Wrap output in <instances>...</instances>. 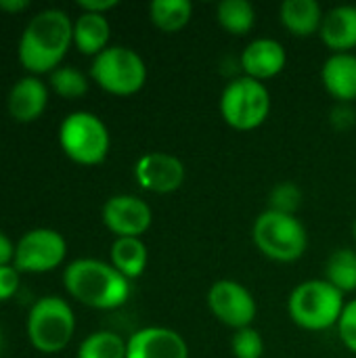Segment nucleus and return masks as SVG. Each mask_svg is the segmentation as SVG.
Instances as JSON below:
<instances>
[{
  "label": "nucleus",
  "instance_id": "a878e982",
  "mask_svg": "<svg viewBox=\"0 0 356 358\" xmlns=\"http://www.w3.org/2000/svg\"><path fill=\"white\" fill-rule=\"evenodd\" d=\"M300 208H302V191L296 182H279L271 189L266 210L296 216Z\"/></svg>",
  "mask_w": 356,
  "mask_h": 358
},
{
  "label": "nucleus",
  "instance_id": "7c9ffc66",
  "mask_svg": "<svg viewBox=\"0 0 356 358\" xmlns=\"http://www.w3.org/2000/svg\"><path fill=\"white\" fill-rule=\"evenodd\" d=\"M118 0H78V8L82 13H97V15H105L107 10L115 8Z\"/></svg>",
  "mask_w": 356,
  "mask_h": 358
},
{
  "label": "nucleus",
  "instance_id": "4468645a",
  "mask_svg": "<svg viewBox=\"0 0 356 358\" xmlns=\"http://www.w3.org/2000/svg\"><path fill=\"white\" fill-rule=\"evenodd\" d=\"M287 65V52L283 44L275 38H256L252 40L241 57H239V67L243 69V76L266 82L275 76H279Z\"/></svg>",
  "mask_w": 356,
  "mask_h": 358
},
{
  "label": "nucleus",
  "instance_id": "7ed1b4c3",
  "mask_svg": "<svg viewBox=\"0 0 356 358\" xmlns=\"http://www.w3.org/2000/svg\"><path fill=\"white\" fill-rule=\"evenodd\" d=\"M344 306V294L325 279L302 281L294 287L287 300L292 321L306 331H327L338 327Z\"/></svg>",
  "mask_w": 356,
  "mask_h": 358
},
{
  "label": "nucleus",
  "instance_id": "6e6552de",
  "mask_svg": "<svg viewBox=\"0 0 356 358\" xmlns=\"http://www.w3.org/2000/svg\"><path fill=\"white\" fill-rule=\"evenodd\" d=\"M218 107L222 120L231 128L250 132L266 122L271 113V92L264 82L252 80L248 76L233 78L225 86Z\"/></svg>",
  "mask_w": 356,
  "mask_h": 358
},
{
  "label": "nucleus",
  "instance_id": "4be33fe9",
  "mask_svg": "<svg viewBox=\"0 0 356 358\" xmlns=\"http://www.w3.org/2000/svg\"><path fill=\"white\" fill-rule=\"evenodd\" d=\"M216 19L231 36H245L256 23V8L248 0H222L216 6Z\"/></svg>",
  "mask_w": 356,
  "mask_h": 358
},
{
  "label": "nucleus",
  "instance_id": "aec40b11",
  "mask_svg": "<svg viewBox=\"0 0 356 358\" xmlns=\"http://www.w3.org/2000/svg\"><path fill=\"white\" fill-rule=\"evenodd\" d=\"M111 264L115 271H120L128 281L138 279L149 262L147 245L141 241V237H118L111 243Z\"/></svg>",
  "mask_w": 356,
  "mask_h": 358
},
{
  "label": "nucleus",
  "instance_id": "a211bd4d",
  "mask_svg": "<svg viewBox=\"0 0 356 358\" xmlns=\"http://www.w3.org/2000/svg\"><path fill=\"white\" fill-rule=\"evenodd\" d=\"M323 17L325 13L317 0H285L279 6L281 25L298 38L319 34Z\"/></svg>",
  "mask_w": 356,
  "mask_h": 358
},
{
  "label": "nucleus",
  "instance_id": "393cba45",
  "mask_svg": "<svg viewBox=\"0 0 356 358\" xmlns=\"http://www.w3.org/2000/svg\"><path fill=\"white\" fill-rule=\"evenodd\" d=\"M48 86L63 99H80L88 92V78L71 65H61L50 71Z\"/></svg>",
  "mask_w": 356,
  "mask_h": 358
},
{
  "label": "nucleus",
  "instance_id": "39448f33",
  "mask_svg": "<svg viewBox=\"0 0 356 358\" xmlns=\"http://www.w3.org/2000/svg\"><path fill=\"white\" fill-rule=\"evenodd\" d=\"M63 153L80 166H99L107 159L111 136L105 122L92 111H71L59 126Z\"/></svg>",
  "mask_w": 356,
  "mask_h": 358
},
{
  "label": "nucleus",
  "instance_id": "72a5a7b5",
  "mask_svg": "<svg viewBox=\"0 0 356 358\" xmlns=\"http://www.w3.org/2000/svg\"><path fill=\"white\" fill-rule=\"evenodd\" d=\"M353 235H355V239H356V218H355V222H353Z\"/></svg>",
  "mask_w": 356,
  "mask_h": 358
},
{
  "label": "nucleus",
  "instance_id": "1a4fd4ad",
  "mask_svg": "<svg viewBox=\"0 0 356 358\" xmlns=\"http://www.w3.org/2000/svg\"><path fill=\"white\" fill-rule=\"evenodd\" d=\"M67 256V241L55 229H31L21 235L15 243V262L13 266L19 273H50L63 264Z\"/></svg>",
  "mask_w": 356,
  "mask_h": 358
},
{
  "label": "nucleus",
  "instance_id": "f3484780",
  "mask_svg": "<svg viewBox=\"0 0 356 358\" xmlns=\"http://www.w3.org/2000/svg\"><path fill=\"white\" fill-rule=\"evenodd\" d=\"M323 44L334 52H350L356 48V6L340 4L325 13L321 31Z\"/></svg>",
  "mask_w": 356,
  "mask_h": 358
},
{
  "label": "nucleus",
  "instance_id": "dca6fc26",
  "mask_svg": "<svg viewBox=\"0 0 356 358\" xmlns=\"http://www.w3.org/2000/svg\"><path fill=\"white\" fill-rule=\"evenodd\" d=\"M321 82L338 103H353L356 99V55L334 52L327 57L321 67Z\"/></svg>",
  "mask_w": 356,
  "mask_h": 358
},
{
  "label": "nucleus",
  "instance_id": "f257e3e1",
  "mask_svg": "<svg viewBox=\"0 0 356 358\" xmlns=\"http://www.w3.org/2000/svg\"><path fill=\"white\" fill-rule=\"evenodd\" d=\"M73 44V21L61 8H44L36 13L19 38V63L31 76L50 73L61 67L69 46Z\"/></svg>",
  "mask_w": 356,
  "mask_h": 358
},
{
  "label": "nucleus",
  "instance_id": "2f4dec72",
  "mask_svg": "<svg viewBox=\"0 0 356 358\" xmlns=\"http://www.w3.org/2000/svg\"><path fill=\"white\" fill-rule=\"evenodd\" d=\"M15 262V243L6 233L0 231V266H8Z\"/></svg>",
  "mask_w": 356,
  "mask_h": 358
},
{
  "label": "nucleus",
  "instance_id": "6ab92c4d",
  "mask_svg": "<svg viewBox=\"0 0 356 358\" xmlns=\"http://www.w3.org/2000/svg\"><path fill=\"white\" fill-rule=\"evenodd\" d=\"M111 25L105 15L97 13H80L73 21V46L88 57L101 55L109 46Z\"/></svg>",
  "mask_w": 356,
  "mask_h": 358
},
{
  "label": "nucleus",
  "instance_id": "2eb2a0df",
  "mask_svg": "<svg viewBox=\"0 0 356 358\" xmlns=\"http://www.w3.org/2000/svg\"><path fill=\"white\" fill-rule=\"evenodd\" d=\"M48 105V84H44L38 76L19 78L6 96V109L13 120L21 124L36 122Z\"/></svg>",
  "mask_w": 356,
  "mask_h": 358
},
{
  "label": "nucleus",
  "instance_id": "5701e85b",
  "mask_svg": "<svg viewBox=\"0 0 356 358\" xmlns=\"http://www.w3.org/2000/svg\"><path fill=\"white\" fill-rule=\"evenodd\" d=\"M325 281L342 294L356 289V252L350 248L336 250L325 264Z\"/></svg>",
  "mask_w": 356,
  "mask_h": 358
},
{
  "label": "nucleus",
  "instance_id": "473e14b6",
  "mask_svg": "<svg viewBox=\"0 0 356 358\" xmlns=\"http://www.w3.org/2000/svg\"><path fill=\"white\" fill-rule=\"evenodd\" d=\"M29 8V0H0V10L17 15L21 10Z\"/></svg>",
  "mask_w": 356,
  "mask_h": 358
},
{
  "label": "nucleus",
  "instance_id": "f03ea898",
  "mask_svg": "<svg viewBox=\"0 0 356 358\" xmlns=\"http://www.w3.org/2000/svg\"><path fill=\"white\" fill-rule=\"evenodd\" d=\"M63 285L67 294L97 310H113L128 302L130 281L113 268L111 262L97 258H78L63 271Z\"/></svg>",
  "mask_w": 356,
  "mask_h": 358
},
{
  "label": "nucleus",
  "instance_id": "20e7f679",
  "mask_svg": "<svg viewBox=\"0 0 356 358\" xmlns=\"http://www.w3.org/2000/svg\"><path fill=\"white\" fill-rule=\"evenodd\" d=\"M25 329L38 352L57 355L69 346L76 334V315L63 298L44 296L29 308Z\"/></svg>",
  "mask_w": 356,
  "mask_h": 358
},
{
  "label": "nucleus",
  "instance_id": "9d476101",
  "mask_svg": "<svg viewBox=\"0 0 356 358\" xmlns=\"http://www.w3.org/2000/svg\"><path fill=\"white\" fill-rule=\"evenodd\" d=\"M208 306L210 313L227 327L239 331L252 327L258 306L252 292L233 279H220L212 283L208 292Z\"/></svg>",
  "mask_w": 356,
  "mask_h": 358
},
{
  "label": "nucleus",
  "instance_id": "bb28decb",
  "mask_svg": "<svg viewBox=\"0 0 356 358\" xmlns=\"http://www.w3.org/2000/svg\"><path fill=\"white\" fill-rule=\"evenodd\" d=\"M231 352L235 358H262L264 355V340L260 331L254 327H245L235 331L231 340Z\"/></svg>",
  "mask_w": 356,
  "mask_h": 358
},
{
  "label": "nucleus",
  "instance_id": "cd10ccee",
  "mask_svg": "<svg viewBox=\"0 0 356 358\" xmlns=\"http://www.w3.org/2000/svg\"><path fill=\"white\" fill-rule=\"evenodd\" d=\"M338 336L342 344L356 355V300L344 306V313L338 321Z\"/></svg>",
  "mask_w": 356,
  "mask_h": 358
},
{
  "label": "nucleus",
  "instance_id": "423d86ee",
  "mask_svg": "<svg viewBox=\"0 0 356 358\" xmlns=\"http://www.w3.org/2000/svg\"><path fill=\"white\" fill-rule=\"evenodd\" d=\"M256 248L275 262H296L308 248V235L304 224L290 214L264 210L252 229Z\"/></svg>",
  "mask_w": 356,
  "mask_h": 358
},
{
  "label": "nucleus",
  "instance_id": "b1692460",
  "mask_svg": "<svg viewBox=\"0 0 356 358\" xmlns=\"http://www.w3.org/2000/svg\"><path fill=\"white\" fill-rule=\"evenodd\" d=\"M78 358H126V340L113 331H94L82 340Z\"/></svg>",
  "mask_w": 356,
  "mask_h": 358
},
{
  "label": "nucleus",
  "instance_id": "0eeeda50",
  "mask_svg": "<svg viewBox=\"0 0 356 358\" xmlns=\"http://www.w3.org/2000/svg\"><path fill=\"white\" fill-rule=\"evenodd\" d=\"M90 78L109 94L132 96L147 82V65L136 50L115 44L92 59Z\"/></svg>",
  "mask_w": 356,
  "mask_h": 358
},
{
  "label": "nucleus",
  "instance_id": "f8f14e48",
  "mask_svg": "<svg viewBox=\"0 0 356 358\" xmlns=\"http://www.w3.org/2000/svg\"><path fill=\"white\" fill-rule=\"evenodd\" d=\"M103 224L118 237H141L153 222V212L147 201L136 195H113L105 201L101 212Z\"/></svg>",
  "mask_w": 356,
  "mask_h": 358
},
{
  "label": "nucleus",
  "instance_id": "c756f323",
  "mask_svg": "<svg viewBox=\"0 0 356 358\" xmlns=\"http://www.w3.org/2000/svg\"><path fill=\"white\" fill-rule=\"evenodd\" d=\"M19 271L8 264V266H0V302L13 298L19 289Z\"/></svg>",
  "mask_w": 356,
  "mask_h": 358
},
{
  "label": "nucleus",
  "instance_id": "c85d7f7f",
  "mask_svg": "<svg viewBox=\"0 0 356 358\" xmlns=\"http://www.w3.org/2000/svg\"><path fill=\"white\" fill-rule=\"evenodd\" d=\"M329 122L334 130L338 132H348L356 126V111L350 103H336L329 111Z\"/></svg>",
  "mask_w": 356,
  "mask_h": 358
},
{
  "label": "nucleus",
  "instance_id": "9b49d317",
  "mask_svg": "<svg viewBox=\"0 0 356 358\" xmlns=\"http://www.w3.org/2000/svg\"><path fill=\"white\" fill-rule=\"evenodd\" d=\"M185 164L176 155L164 151L143 153L134 164V178L138 187L155 195H168L178 191L185 182Z\"/></svg>",
  "mask_w": 356,
  "mask_h": 358
},
{
  "label": "nucleus",
  "instance_id": "412c9836",
  "mask_svg": "<svg viewBox=\"0 0 356 358\" xmlns=\"http://www.w3.org/2000/svg\"><path fill=\"white\" fill-rule=\"evenodd\" d=\"M191 17L193 4L189 0H153L149 4L151 23L166 34H176L187 27Z\"/></svg>",
  "mask_w": 356,
  "mask_h": 358
},
{
  "label": "nucleus",
  "instance_id": "ddd939ff",
  "mask_svg": "<svg viewBox=\"0 0 356 358\" xmlns=\"http://www.w3.org/2000/svg\"><path fill=\"white\" fill-rule=\"evenodd\" d=\"M126 358H189V346L174 329L143 327L126 340Z\"/></svg>",
  "mask_w": 356,
  "mask_h": 358
}]
</instances>
